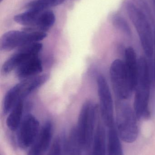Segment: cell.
Instances as JSON below:
<instances>
[{
    "instance_id": "obj_1",
    "label": "cell",
    "mask_w": 155,
    "mask_h": 155,
    "mask_svg": "<svg viewBox=\"0 0 155 155\" xmlns=\"http://www.w3.org/2000/svg\"><path fill=\"white\" fill-rule=\"evenodd\" d=\"M150 67L144 57L138 59V74L134 101V111L138 120L147 119L151 114L149 102L152 76Z\"/></svg>"
},
{
    "instance_id": "obj_2",
    "label": "cell",
    "mask_w": 155,
    "mask_h": 155,
    "mask_svg": "<svg viewBox=\"0 0 155 155\" xmlns=\"http://www.w3.org/2000/svg\"><path fill=\"white\" fill-rule=\"evenodd\" d=\"M127 15L137 32L141 46L147 57H153L154 33L151 21L142 9L130 2L125 4Z\"/></svg>"
},
{
    "instance_id": "obj_3",
    "label": "cell",
    "mask_w": 155,
    "mask_h": 155,
    "mask_svg": "<svg viewBox=\"0 0 155 155\" xmlns=\"http://www.w3.org/2000/svg\"><path fill=\"white\" fill-rule=\"evenodd\" d=\"M49 78L48 74L37 75L22 80L10 88L4 99L3 110L5 114H7L16 104L30 94L32 92L41 87Z\"/></svg>"
},
{
    "instance_id": "obj_4",
    "label": "cell",
    "mask_w": 155,
    "mask_h": 155,
    "mask_svg": "<svg viewBox=\"0 0 155 155\" xmlns=\"http://www.w3.org/2000/svg\"><path fill=\"white\" fill-rule=\"evenodd\" d=\"M97 108L96 105L87 101L83 104L80 110L76 129L83 150L89 149L93 144Z\"/></svg>"
},
{
    "instance_id": "obj_5",
    "label": "cell",
    "mask_w": 155,
    "mask_h": 155,
    "mask_svg": "<svg viewBox=\"0 0 155 155\" xmlns=\"http://www.w3.org/2000/svg\"><path fill=\"white\" fill-rule=\"evenodd\" d=\"M116 116V128L119 137L125 143H132L138 135L136 115L134 109L126 104H119Z\"/></svg>"
},
{
    "instance_id": "obj_6",
    "label": "cell",
    "mask_w": 155,
    "mask_h": 155,
    "mask_svg": "<svg viewBox=\"0 0 155 155\" xmlns=\"http://www.w3.org/2000/svg\"><path fill=\"white\" fill-rule=\"evenodd\" d=\"M15 22L25 26L24 30L45 32L54 24L56 16L51 10L29 9L14 17Z\"/></svg>"
},
{
    "instance_id": "obj_7",
    "label": "cell",
    "mask_w": 155,
    "mask_h": 155,
    "mask_svg": "<svg viewBox=\"0 0 155 155\" xmlns=\"http://www.w3.org/2000/svg\"><path fill=\"white\" fill-rule=\"evenodd\" d=\"M110 76L114 92L118 100H127L132 96L134 89L130 81L123 61L116 59L112 62Z\"/></svg>"
},
{
    "instance_id": "obj_8",
    "label": "cell",
    "mask_w": 155,
    "mask_h": 155,
    "mask_svg": "<svg viewBox=\"0 0 155 155\" xmlns=\"http://www.w3.org/2000/svg\"><path fill=\"white\" fill-rule=\"evenodd\" d=\"M45 32L37 31H11L3 35L0 40V49L10 51L16 48L39 42L46 38Z\"/></svg>"
},
{
    "instance_id": "obj_9",
    "label": "cell",
    "mask_w": 155,
    "mask_h": 155,
    "mask_svg": "<svg viewBox=\"0 0 155 155\" xmlns=\"http://www.w3.org/2000/svg\"><path fill=\"white\" fill-rule=\"evenodd\" d=\"M96 82L101 117L105 125L109 128L115 126L112 94L107 80L103 74L97 76Z\"/></svg>"
},
{
    "instance_id": "obj_10",
    "label": "cell",
    "mask_w": 155,
    "mask_h": 155,
    "mask_svg": "<svg viewBox=\"0 0 155 155\" xmlns=\"http://www.w3.org/2000/svg\"><path fill=\"white\" fill-rule=\"evenodd\" d=\"M42 46L41 43L36 42L19 48L5 62L2 66V73L8 74L30 59L38 56Z\"/></svg>"
},
{
    "instance_id": "obj_11",
    "label": "cell",
    "mask_w": 155,
    "mask_h": 155,
    "mask_svg": "<svg viewBox=\"0 0 155 155\" xmlns=\"http://www.w3.org/2000/svg\"><path fill=\"white\" fill-rule=\"evenodd\" d=\"M40 124L37 118L31 114L26 115L18 128L17 141L19 147L26 149L31 147L39 134Z\"/></svg>"
},
{
    "instance_id": "obj_12",
    "label": "cell",
    "mask_w": 155,
    "mask_h": 155,
    "mask_svg": "<svg viewBox=\"0 0 155 155\" xmlns=\"http://www.w3.org/2000/svg\"><path fill=\"white\" fill-rule=\"evenodd\" d=\"M52 132V124L47 121L42 127L27 155H45L50 147Z\"/></svg>"
},
{
    "instance_id": "obj_13",
    "label": "cell",
    "mask_w": 155,
    "mask_h": 155,
    "mask_svg": "<svg viewBox=\"0 0 155 155\" xmlns=\"http://www.w3.org/2000/svg\"><path fill=\"white\" fill-rule=\"evenodd\" d=\"M43 71L42 64L38 56L30 59L16 69V75L19 79L24 80L37 76Z\"/></svg>"
},
{
    "instance_id": "obj_14",
    "label": "cell",
    "mask_w": 155,
    "mask_h": 155,
    "mask_svg": "<svg viewBox=\"0 0 155 155\" xmlns=\"http://www.w3.org/2000/svg\"><path fill=\"white\" fill-rule=\"evenodd\" d=\"M124 62L127 74L135 90L138 77V59L133 47L129 46L125 50Z\"/></svg>"
},
{
    "instance_id": "obj_15",
    "label": "cell",
    "mask_w": 155,
    "mask_h": 155,
    "mask_svg": "<svg viewBox=\"0 0 155 155\" xmlns=\"http://www.w3.org/2000/svg\"><path fill=\"white\" fill-rule=\"evenodd\" d=\"M106 132L103 126L98 124L95 132L93 143V150L90 155H107Z\"/></svg>"
},
{
    "instance_id": "obj_16",
    "label": "cell",
    "mask_w": 155,
    "mask_h": 155,
    "mask_svg": "<svg viewBox=\"0 0 155 155\" xmlns=\"http://www.w3.org/2000/svg\"><path fill=\"white\" fill-rule=\"evenodd\" d=\"M120 139L115 126L108 128L107 155H123Z\"/></svg>"
},
{
    "instance_id": "obj_17",
    "label": "cell",
    "mask_w": 155,
    "mask_h": 155,
    "mask_svg": "<svg viewBox=\"0 0 155 155\" xmlns=\"http://www.w3.org/2000/svg\"><path fill=\"white\" fill-rule=\"evenodd\" d=\"M23 111V100H21L10 111L6 119V125L11 131H15L19 128L22 122Z\"/></svg>"
},
{
    "instance_id": "obj_18",
    "label": "cell",
    "mask_w": 155,
    "mask_h": 155,
    "mask_svg": "<svg viewBox=\"0 0 155 155\" xmlns=\"http://www.w3.org/2000/svg\"><path fill=\"white\" fill-rule=\"evenodd\" d=\"M82 147L79 143L76 127L71 130L67 140L64 142L65 155H82Z\"/></svg>"
},
{
    "instance_id": "obj_19",
    "label": "cell",
    "mask_w": 155,
    "mask_h": 155,
    "mask_svg": "<svg viewBox=\"0 0 155 155\" xmlns=\"http://www.w3.org/2000/svg\"><path fill=\"white\" fill-rule=\"evenodd\" d=\"M65 0H33L26 5L28 9L45 10L50 7H54L62 4Z\"/></svg>"
},
{
    "instance_id": "obj_20",
    "label": "cell",
    "mask_w": 155,
    "mask_h": 155,
    "mask_svg": "<svg viewBox=\"0 0 155 155\" xmlns=\"http://www.w3.org/2000/svg\"><path fill=\"white\" fill-rule=\"evenodd\" d=\"M112 22L113 26L127 37L131 38L133 35L132 30L128 22L124 18L119 15L114 14L112 18Z\"/></svg>"
},
{
    "instance_id": "obj_21",
    "label": "cell",
    "mask_w": 155,
    "mask_h": 155,
    "mask_svg": "<svg viewBox=\"0 0 155 155\" xmlns=\"http://www.w3.org/2000/svg\"><path fill=\"white\" fill-rule=\"evenodd\" d=\"M64 152V142L63 143L61 137L56 138L47 155H63Z\"/></svg>"
},
{
    "instance_id": "obj_22",
    "label": "cell",
    "mask_w": 155,
    "mask_h": 155,
    "mask_svg": "<svg viewBox=\"0 0 155 155\" xmlns=\"http://www.w3.org/2000/svg\"><path fill=\"white\" fill-rule=\"evenodd\" d=\"M153 3H154V4L155 7V0H153Z\"/></svg>"
},
{
    "instance_id": "obj_23",
    "label": "cell",
    "mask_w": 155,
    "mask_h": 155,
    "mask_svg": "<svg viewBox=\"0 0 155 155\" xmlns=\"http://www.w3.org/2000/svg\"><path fill=\"white\" fill-rule=\"evenodd\" d=\"M2 1H3V0H0V2H2Z\"/></svg>"
}]
</instances>
